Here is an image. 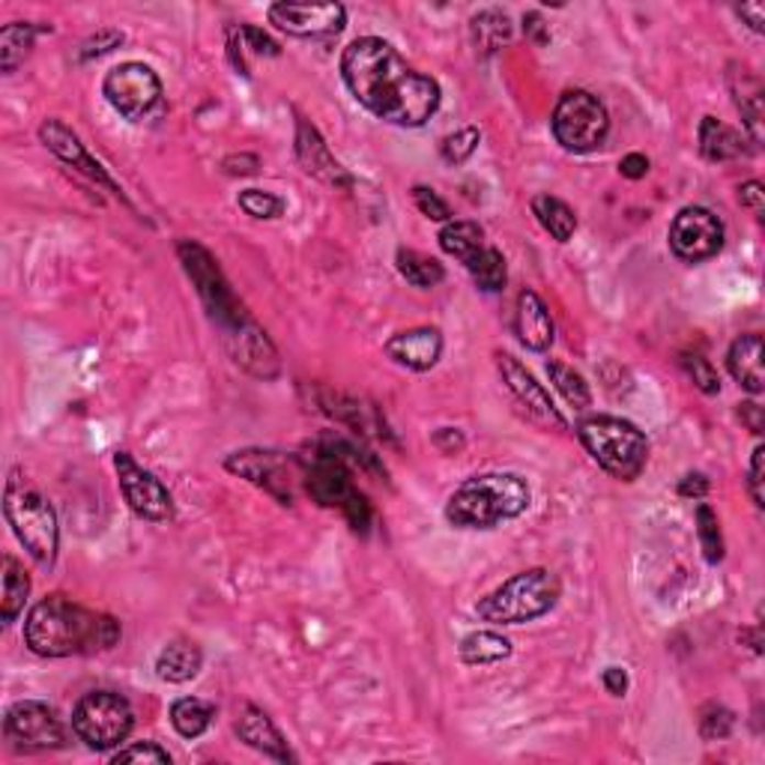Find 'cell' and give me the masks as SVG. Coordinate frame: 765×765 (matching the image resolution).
Returning a JSON list of instances; mask_svg holds the SVG:
<instances>
[{"instance_id":"6da1fadb","label":"cell","mask_w":765,"mask_h":765,"mask_svg":"<svg viewBox=\"0 0 765 765\" xmlns=\"http://www.w3.org/2000/svg\"><path fill=\"white\" fill-rule=\"evenodd\" d=\"M341 75L353 99L392 126H425L440 108V85L407 64L380 36L353 40L341 54Z\"/></svg>"},{"instance_id":"7a4b0ae2","label":"cell","mask_w":765,"mask_h":765,"mask_svg":"<svg viewBox=\"0 0 765 765\" xmlns=\"http://www.w3.org/2000/svg\"><path fill=\"white\" fill-rule=\"evenodd\" d=\"M24 643L40 658L96 655L120 643V622L75 605L66 596H48L24 619Z\"/></svg>"},{"instance_id":"3957f363","label":"cell","mask_w":765,"mask_h":765,"mask_svg":"<svg viewBox=\"0 0 765 765\" xmlns=\"http://www.w3.org/2000/svg\"><path fill=\"white\" fill-rule=\"evenodd\" d=\"M177 252H180L182 266H186V273H189L191 285L198 287V293H201L203 306L210 311V318L240 341V347L234 351L236 362H243L248 372L260 374V377L276 374L273 368H266V362L276 365V353L269 347L264 332L257 330L255 323L248 320V314L243 311V306L236 302L234 290L228 285V278L222 276V269H219V264L213 260V255H210L203 245L191 243V240H182V243L177 245Z\"/></svg>"},{"instance_id":"277c9868","label":"cell","mask_w":765,"mask_h":765,"mask_svg":"<svg viewBox=\"0 0 765 765\" xmlns=\"http://www.w3.org/2000/svg\"><path fill=\"white\" fill-rule=\"evenodd\" d=\"M530 509V485L518 473H485L467 478L452 494L446 521L457 530H490Z\"/></svg>"},{"instance_id":"5b68a950","label":"cell","mask_w":765,"mask_h":765,"mask_svg":"<svg viewBox=\"0 0 765 765\" xmlns=\"http://www.w3.org/2000/svg\"><path fill=\"white\" fill-rule=\"evenodd\" d=\"M3 514L10 521L15 539L31 553V559L40 568H52L60 547V530L52 502L24 478L22 469H12L3 490Z\"/></svg>"},{"instance_id":"8992f818","label":"cell","mask_w":765,"mask_h":765,"mask_svg":"<svg viewBox=\"0 0 765 765\" xmlns=\"http://www.w3.org/2000/svg\"><path fill=\"white\" fill-rule=\"evenodd\" d=\"M577 436L598 467L622 481H634L648 457V440L637 425L619 415H589L577 425Z\"/></svg>"},{"instance_id":"52a82bcc","label":"cell","mask_w":765,"mask_h":765,"mask_svg":"<svg viewBox=\"0 0 765 765\" xmlns=\"http://www.w3.org/2000/svg\"><path fill=\"white\" fill-rule=\"evenodd\" d=\"M559 601V580L547 568L514 574L476 605V613L494 625H523L551 613Z\"/></svg>"},{"instance_id":"ba28073f","label":"cell","mask_w":765,"mask_h":765,"mask_svg":"<svg viewBox=\"0 0 765 765\" xmlns=\"http://www.w3.org/2000/svg\"><path fill=\"white\" fill-rule=\"evenodd\" d=\"M306 485H309V494L320 506L344 511V518L351 521L353 530H368V523H372V506L362 497L359 488L353 485L347 461L335 455V452L323 446V443H320L318 452L311 455L309 467H306Z\"/></svg>"},{"instance_id":"9c48e42d","label":"cell","mask_w":765,"mask_h":765,"mask_svg":"<svg viewBox=\"0 0 765 765\" xmlns=\"http://www.w3.org/2000/svg\"><path fill=\"white\" fill-rule=\"evenodd\" d=\"M551 126L553 138L568 153H592L605 144L610 132V114L598 96L586 90H568L556 102Z\"/></svg>"},{"instance_id":"30bf717a","label":"cell","mask_w":765,"mask_h":765,"mask_svg":"<svg viewBox=\"0 0 765 765\" xmlns=\"http://www.w3.org/2000/svg\"><path fill=\"white\" fill-rule=\"evenodd\" d=\"M132 727H135V712L126 697L114 691L87 694L73 712L75 735L93 751H111L120 742H126Z\"/></svg>"},{"instance_id":"8fae6325","label":"cell","mask_w":765,"mask_h":765,"mask_svg":"<svg viewBox=\"0 0 765 765\" xmlns=\"http://www.w3.org/2000/svg\"><path fill=\"white\" fill-rule=\"evenodd\" d=\"M102 93L111 102V108L126 120H147L153 111L162 108V81L147 64L129 60V64L114 66L106 75Z\"/></svg>"},{"instance_id":"7c38bea8","label":"cell","mask_w":765,"mask_h":765,"mask_svg":"<svg viewBox=\"0 0 765 765\" xmlns=\"http://www.w3.org/2000/svg\"><path fill=\"white\" fill-rule=\"evenodd\" d=\"M3 735L10 747L24 751V754L54 751L66 742L64 723L57 712L40 700H22L10 706V712L3 718Z\"/></svg>"},{"instance_id":"4fadbf2b","label":"cell","mask_w":765,"mask_h":765,"mask_svg":"<svg viewBox=\"0 0 765 765\" xmlns=\"http://www.w3.org/2000/svg\"><path fill=\"white\" fill-rule=\"evenodd\" d=\"M669 248L688 264L709 260L723 248V222L709 207H685L669 224Z\"/></svg>"},{"instance_id":"5bb4252c","label":"cell","mask_w":765,"mask_h":765,"mask_svg":"<svg viewBox=\"0 0 765 765\" xmlns=\"http://www.w3.org/2000/svg\"><path fill=\"white\" fill-rule=\"evenodd\" d=\"M114 467H118L120 490L126 497L129 509L135 511L144 521H168L170 511H174V502H170L168 488L162 485L159 478L153 476L149 469L138 467L135 457L129 452H118L114 455Z\"/></svg>"},{"instance_id":"9a60e30c","label":"cell","mask_w":765,"mask_h":765,"mask_svg":"<svg viewBox=\"0 0 765 765\" xmlns=\"http://www.w3.org/2000/svg\"><path fill=\"white\" fill-rule=\"evenodd\" d=\"M269 22L278 31L297 40H320V36H339L347 22V10L341 3H273Z\"/></svg>"},{"instance_id":"2e32d148","label":"cell","mask_w":765,"mask_h":765,"mask_svg":"<svg viewBox=\"0 0 765 765\" xmlns=\"http://www.w3.org/2000/svg\"><path fill=\"white\" fill-rule=\"evenodd\" d=\"M500 374L502 380H506V389L514 395V401L526 410L530 419H535L544 428H553V431H565V419L556 410V404H553L551 392L511 353H502L500 356Z\"/></svg>"},{"instance_id":"e0dca14e","label":"cell","mask_w":765,"mask_h":765,"mask_svg":"<svg viewBox=\"0 0 765 765\" xmlns=\"http://www.w3.org/2000/svg\"><path fill=\"white\" fill-rule=\"evenodd\" d=\"M40 138H43L45 147L52 149L57 159L66 162V165H73V168H78L81 174H87V177L99 182V186L118 191V186L111 182V177L106 174V168H102V165H99V162H96L90 153H87V147L81 144V138L75 135L73 129L66 126L64 120H45L43 126H40Z\"/></svg>"},{"instance_id":"ac0fdd59","label":"cell","mask_w":765,"mask_h":765,"mask_svg":"<svg viewBox=\"0 0 765 765\" xmlns=\"http://www.w3.org/2000/svg\"><path fill=\"white\" fill-rule=\"evenodd\" d=\"M386 356L404 365L410 372H431L443 356V332L434 326L398 332L386 341Z\"/></svg>"},{"instance_id":"d6986e66","label":"cell","mask_w":765,"mask_h":765,"mask_svg":"<svg viewBox=\"0 0 765 765\" xmlns=\"http://www.w3.org/2000/svg\"><path fill=\"white\" fill-rule=\"evenodd\" d=\"M297 156L302 162V168L309 170L311 177L326 182V186H335V189H351L353 186L351 174L341 168V162L332 156L326 141L320 138L318 129L309 126L306 120L297 123Z\"/></svg>"},{"instance_id":"ffe728a7","label":"cell","mask_w":765,"mask_h":765,"mask_svg":"<svg viewBox=\"0 0 765 765\" xmlns=\"http://www.w3.org/2000/svg\"><path fill=\"white\" fill-rule=\"evenodd\" d=\"M224 467L231 469V473H236V476L248 478V481L257 485V488L269 490V494L278 497L285 506L290 502V488H287L285 467H281V461H278L273 452H260V448L236 452V455H231L228 461H224Z\"/></svg>"},{"instance_id":"44dd1931","label":"cell","mask_w":765,"mask_h":765,"mask_svg":"<svg viewBox=\"0 0 765 765\" xmlns=\"http://www.w3.org/2000/svg\"><path fill=\"white\" fill-rule=\"evenodd\" d=\"M553 318L539 293L523 290L514 309V335L526 351L544 353L553 344Z\"/></svg>"},{"instance_id":"7402d4cb","label":"cell","mask_w":765,"mask_h":765,"mask_svg":"<svg viewBox=\"0 0 765 765\" xmlns=\"http://www.w3.org/2000/svg\"><path fill=\"white\" fill-rule=\"evenodd\" d=\"M236 735L243 739L248 747H255L269 760L287 763L290 751H287L285 735L278 733V727L269 721V714L260 712L257 706H243V712L236 718Z\"/></svg>"},{"instance_id":"603a6c76","label":"cell","mask_w":765,"mask_h":765,"mask_svg":"<svg viewBox=\"0 0 765 765\" xmlns=\"http://www.w3.org/2000/svg\"><path fill=\"white\" fill-rule=\"evenodd\" d=\"M727 365H730V374L742 389H747L751 395H760L765 389V374H763V335H742V339L733 341L730 347V356H727Z\"/></svg>"},{"instance_id":"cb8c5ba5","label":"cell","mask_w":765,"mask_h":765,"mask_svg":"<svg viewBox=\"0 0 765 765\" xmlns=\"http://www.w3.org/2000/svg\"><path fill=\"white\" fill-rule=\"evenodd\" d=\"M201 648L195 646V643H189V640H174V643H168V646L159 652L156 673H159L162 681L182 685V681H191L201 673Z\"/></svg>"},{"instance_id":"d4e9b609","label":"cell","mask_w":765,"mask_h":765,"mask_svg":"<svg viewBox=\"0 0 765 765\" xmlns=\"http://www.w3.org/2000/svg\"><path fill=\"white\" fill-rule=\"evenodd\" d=\"M700 153L709 162H733L747 156L742 132H735L733 126H727L721 120L702 118L700 123Z\"/></svg>"},{"instance_id":"484cf974","label":"cell","mask_w":765,"mask_h":765,"mask_svg":"<svg viewBox=\"0 0 765 765\" xmlns=\"http://www.w3.org/2000/svg\"><path fill=\"white\" fill-rule=\"evenodd\" d=\"M730 85H733L735 108L742 111L744 126L751 132V138L760 144L763 141V85H760V78L744 73V69L730 75Z\"/></svg>"},{"instance_id":"4316f807","label":"cell","mask_w":765,"mask_h":765,"mask_svg":"<svg viewBox=\"0 0 765 765\" xmlns=\"http://www.w3.org/2000/svg\"><path fill=\"white\" fill-rule=\"evenodd\" d=\"M40 31H45V27H36V24L27 22H10L0 27V69L3 73L12 75L31 57Z\"/></svg>"},{"instance_id":"83f0119b","label":"cell","mask_w":765,"mask_h":765,"mask_svg":"<svg viewBox=\"0 0 765 765\" xmlns=\"http://www.w3.org/2000/svg\"><path fill=\"white\" fill-rule=\"evenodd\" d=\"M532 215L539 219L544 231L556 240V243H568L577 231V215L565 201L553 198V195H535L532 198Z\"/></svg>"},{"instance_id":"f1b7e54d","label":"cell","mask_w":765,"mask_h":765,"mask_svg":"<svg viewBox=\"0 0 765 765\" xmlns=\"http://www.w3.org/2000/svg\"><path fill=\"white\" fill-rule=\"evenodd\" d=\"M27 596H31V577L24 565L12 553H3V625H12L22 617Z\"/></svg>"},{"instance_id":"f546056e","label":"cell","mask_w":765,"mask_h":765,"mask_svg":"<svg viewBox=\"0 0 765 765\" xmlns=\"http://www.w3.org/2000/svg\"><path fill=\"white\" fill-rule=\"evenodd\" d=\"M478 54H497L511 40V19L502 10H481L469 22Z\"/></svg>"},{"instance_id":"4dcf8cb0","label":"cell","mask_w":765,"mask_h":765,"mask_svg":"<svg viewBox=\"0 0 765 765\" xmlns=\"http://www.w3.org/2000/svg\"><path fill=\"white\" fill-rule=\"evenodd\" d=\"M461 661L469 667H485V664H497V661L509 658L511 640L497 634V631H473L461 640Z\"/></svg>"},{"instance_id":"1f68e13d","label":"cell","mask_w":765,"mask_h":765,"mask_svg":"<svg viewBox=\"0 0 765 765\" xmlns=\"http://www.w3.org/2000/svg\"><path fill=\"white\" fill-rule=\"evenodd\" d=\"M464 266H467L473 281H476L485 293H500L502 287H506L509 273H506V257H502L500 248L485 243L476 255H469L467 260H464Z\"/></svg>"},{"instance_id":"d6a6232c","label":"cell","mask_w":765,"mask_h":765,"mask_svg":"<svg viewBox=\"0 0 765 765\" xmlns=\"http://www.w3.org/2000/svg\"><path fill=\"white\" fill-rule=\"evenodd\" d=\"M215 718V709L210 702L198 700V697H180L170 706V723L182 739H198L210 730V723Z\"/></svg>"},{"instance_id":"836d02e7","label":"cell","mask_w":765,"mask_h":765,"mask_svg":"<svg viewBox=\"0 0 765 765\" xmlns=\"http://www.w3.org/2000/svg\"><path fill=\"white\" fill-rule=\"evenodd\" d=\"M547 374H551L553 389L565 398V404H572L574 410H586V407L592 404L589 382L584 380V374L574 372L572 365H565V362L559 359H551L547 362Z\"/></svg>"},{"instance_id":"e575fe53","label":"cell","mask_w":765,"mask_h":765,"mask_svg":"<svg viewBox=\"0 0 765 765\" xmlns=\"http://www.w3.org/2000/svg\"><path fill=\"white\" fill-rule=\"evenodd\" d=\"M395 264H398V273L413 287H436L446 278L443 264H436L434 257L413 252V248H401L398 257H395Z\"/></svg>"},{"instance_id":"d590c367","label":"cell","mask_w":765,"mask_h":765,"mask_svg":"<svg viewBox=\"0 0 765 765\" xmlns=\"http://www.w3.org/2000/svg\"><path fill=\"white\" fill-rule=\"evenodd\" d=\"M440 245L446 255L457 257L464 264L469 255H476L485 245V231L476 222H446V228L440 231Z\"/></svg>"},{"instance_id":"8d00e7d4","label":"cell","mask_w":765,"mask_h":765,"mask_svg":"<svg viewBox=\"0 0 765 765\" xmlns=\"http://www.w3.org/2000/svg\"><path fill=\"white\" fill-rule=\"evenodd\" d=\"M694 521H697V535H700V544H702V553H706V559L709 563H721L723 559V535H721V523H718V514L712 511V506H706V502H700L697 506V514H694Z\"/></svg>"},{"instance_id":"74e56055","label":"cell","mask_w":765,"mask_h":765,"mask_svg":"<svg viewBox=\"0 0 765 765\" xmlns=\"http://www.w3.org/2000/svg\"><path fill=\"white\" fill-rule=\"evenodd\" d=\"M735 714L721 706V702H709L700 709V735L706 742H721L727 735L733 733Z\"/></svg>"},{"instance_id":"f35d334b","label":"cell","mask_w":765,"mask_h":765,"mask_svg":"<svg viewBox=\"0 0 765 765\" xmlns=\"http://www.w3.org/2000/svg\"><path fill=\"white\" fill-rule=\"evenodd\" d=\"M478 141H481V132L476 126L457 129L455 135H446L443 144H440V156L448 162V165H464V162L478 149Z\"/></svg>"},{"instance_id":"ab89813d","label":"cell","mask_w":765,"mask_h":765,"mask_svg":"<svg viewBox=\"0 0 765 765\" xmlns=\"http://www.w3.org/2000/svg\"><path fill=\"white\" fill-rule=\"evenodd\" d=\"M236 203H240L252 219H278V215L285 213V207H287L278 195H273V191H260V189L240 191Z\"/></svg>"},{"instance_id":"60d3db41","label":"cell","mask_w":765,"mask_h":765,"mask_svg":"<svg viewBox=\"0 0 765 765\" xmlns=\"http://www.w3.org/2000/svg\"><path fill=\"white\" fill-rule=\"evenodd\" d=\"M681 365H685V372H688V377H691L694 386H697L702 395L721 392V377H718V372L712 368V362L702 359L700 353H685V356H681Z\"/></svg>"},{"instance_id":"b9f144b4","label":"cell","mask_w":765,"mask_h":765,"mask_svg":"<svg viewBox=\"0 0 765 765\" xmlns=\"http://www.w3.org/2000/svg\"><path fill=\"white\" fill-rule=\"evenodd\" d=\"M231 45H236V48H252L255 54H260V57H278L281 54V48H278V43H273L269 36H266L260 27H255V24H240V31L231 33Z\"/></svg>"},{"instance_id":"7bdbcfd3","label":"cell","mask_w":765,"mask_h":765,"mask_svg":"<svg viewBox=\"0 0 765 765\" xmlns=\"http://www.w3.org/2000/svg\"><path fill=\"white\" fill-rule=\"evenodd\" d=\"M111 763H170V754L165 747H159L156 742H141L129 744V747H120L118 754L111 756Z\"/></svg>"},{"instance_id":"ee69618b","label":"cell","mask_w":765,"mask_h":765,"mask_svg":"<svg viewBox=\"0 0 765 765\" xmlns=\"http://www.w3.org/2000/svg\"><path fill=\"white\" fill-rule=\"evenodd\" d=\"M413 201L415 207H419V213L425 215V219H431V222H448V219H452L448 203L443 201L434 189H428V186H415Z\"/></svg>"},{"instance_id":"f6af8a7d","label":"cell","mask_w":765,"mask_h":765,"mask_svg":"<svg viewBox=\"0 0 765 765\" xmlns=\"http://www.w3.org/2000/svg\"><path fill=\"white\" fill-rule=\"evenodd\" d=\"M123 33L120 31H99L93 33L90 40H85V45H81V52H78V57L81 60H93V57H102V54H111L114 48H120L123 45Z\"/></svg>"},{"instance_id":"bcb514c9","label":"cell","mask_w":765,"mask_h":765,"mask_svg":"<svg viewBox=\"0 0 765 765\" xmlns=\"http://www.w3.org/2000/svg\"><path fill=\"white\" fill-rule=\"evenodd\" d=\"M747 488H751V497H754L756 509L765 506V448L756 446L754 457H751V473H747Z\"/></svg>"},{"instance_id":"7dc6e473","label":"cell","mask_w":765,"mask_h":765,"mask_svg":"<svg viewBox=\"0 0 765 765\" xmlns=\"http://www.w3.org/2000/svg\"><path fill=\"white\" fill-rule=\"evenodd\" d=\"M739 201H742V207H747V210H754V213H763L765 207V189L760 180H747L739 189Z\"/></svg>"},{"instance_id":"c3c4849f","label":"cell","mask_w":765,"mask_h":765,"mask_svg":"<svg viewBox=\"0 0 765 765\" xmlns=\"http://www.w3.org/2000/svg\"><path fill=\"white\" fill-rule=\"evenodd\" d=\"M523 33H526V40H532V43L539 45H547V40H551L547 24H544V19L539 12H526V15H523Z\"/></svg>"},{"instance_id":"681fc988","label":"cell","mask_w":765,"mask_h":765,"mask_svg":"<svg viewBox=\"0 0 765 765\" xmlns=\"http://www.w3.org/2000/svg\"><path fill=\"white\" fill-rule=\"evenodd\" d=\"M709 494V478L700 476V473H691L679 481V497H688V500H702Z\"/></svg>"},{"instance_id":"f907efd6","label":"cell","mask_w":765,"mask_h":765,"mask_svg":"<svg viewBox=\"0 0 765 765\" xmlns=\"http://www.w3.org/2000/svg\"><path fill=\"white\" fill-rule=\"evenodd\" d=\"M619 174L628 177V180H640L648 174V159L643 153H628L625 159L619 162Z\"/></svg>"},{"instance_id":"816d5d0a","label":"cell","mask_w":765,"mask_h":765,"mask_svg":"<svg viewBox=\"0 0 765 765\" xmlns=\"http://www.w3.org/2000/svg\"><path fill=\"white\" fill-rule=\"evenodd\" d=\"M601 681H605L607 694H613V697H625L628 691V673L622 667H607L605 673H601Z\"/></svg>"},{"instance_id":"f5cc1de1","label":"cell","mask_w":765,"mask_h":765,"mask_svg":"<svg viewBox=\"0 0 765 765\" xmlns=\"http://www.w3.org/2000/svg\"><path fill=\"white\" fill-rule=\"evenodd\" d=\"M735 15H739V19H744V22H747V27H751L754 33H763V24H765L763 3H742V7H735Z\"/></svg>"},{"instance_id":"db71d44e","label":"cell","mask_w":765,"mask_h":765,"mask_svg":"<svg viewBox=\"0 0 765 765\" xmlns=\"http://www.w3.org/2000/svg\"><path fill=\"white\" fill-rule=\"evenodd\" d=\"M739 415H742L744 422H747V428H751L754 434H760V431H763V410H760V407H756L754 401H747V404H742Z\"/></svg>"}]
</instances>
